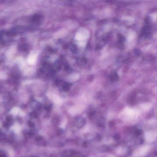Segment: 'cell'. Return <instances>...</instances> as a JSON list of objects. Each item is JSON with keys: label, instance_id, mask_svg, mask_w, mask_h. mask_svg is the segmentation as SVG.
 <instances>
[{"label": "cell", "instance_id": "6da1fadb", "mask_svg": "<svg viewBox=\"0 0 157 157\" xmlns=\"http://www.w3.org/2000/svg\"><path fill=\"white\" fill-rule=\"evenodd\" d=\"M89 37V33L85 29H79L75 35V39L79 41L80 46H83L86 44V40Z\"/></svg>", "mask_w": 157, "mask_h": 157}, {"label": "cell", "instance_id": "7a4b0ae2", "mask_svg": "<svg viewBox=\"0 0 157 157\" xmlns=\"http://www.w3.org/2000/svg\"><path fill=\"white\" fill-rule=\"evenodd\" d=\"M36 57L34 54H32L29 57L28 62L31 65H33L36 63Z\"/></svg>", "mask_w": 157, "mask_h": 157}]
</instances>
